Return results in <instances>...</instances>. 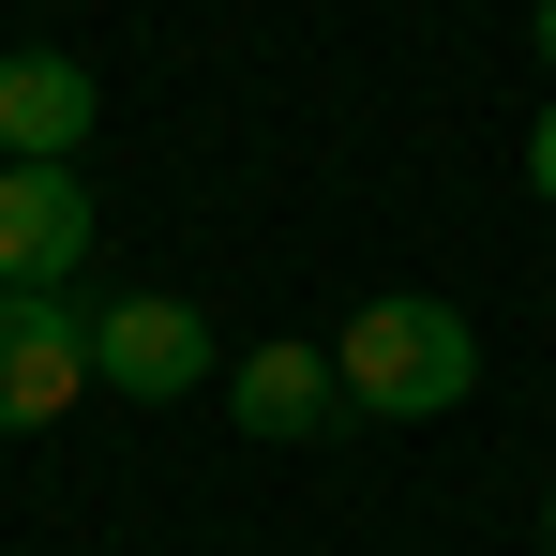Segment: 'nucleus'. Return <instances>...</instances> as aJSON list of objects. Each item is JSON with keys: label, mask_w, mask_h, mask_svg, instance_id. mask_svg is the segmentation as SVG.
Returning a JSON list of instances; mask_svg holds the SVG:
<instances>
[{"label": "nucleus", "mask_w": 556, "mask_h": 556, "mask_svg": "<svg viewBox=\"0 0 556 556\" xmlns=\"http://www.w3.org/2000/svg\"><path fill=\"white\" fill-rule=\"evenodd\" d=\"M331 376H346V421H452L466 376H481V331L452 301H421V286H376L331 331Z\"/></svg>", "instance_id": "obj_1"}, {"label": "nucleus", "mask_w": 556, "mask_h": 556, "mask_svg": "<svg viewBox=\"0 0 556 556\" xmlns=\"http://www.w3.org/2000/svg\"><path fill=\"white\" fill-rule=\"evenodd\" d=\"M195 376H211V316H195L181 286L105 301V316H91V391H121V406H181Z\"/></svg>", "instance_id": "obj_2"}, {"label": "nucleus", "mask_w": 556, "mask_h": 556, "mask_svg": "<svg viewBox=\"0 0 556 556\" xmlns=\"http://www.w3.org/2000/svg\"><path fill=\"white\" fill-rule=\"evenodd\" d=\"M91 391V316L46 286H0V437H46Z\"/></svg>", "instance_id": "obj_3"}, {"label": "nucleus", "mask_w": 556, "mask_h": 556, "mask_svg": "<svg viewBox=\"0 0 556 556\" xmlns=\"http://www.w3.org/2000/svg\"><path fill=\"white\" fill-rule=\"evenodd\" d=\"M91 61H61V46H0V166H76L91 151Z\"/></svg>", "instance_id": "obj_4"}, {"label": "nucleus", "mask_w": 556, "mask_h": 556, "mask_svg": "<svg viewBox=\"0 0 556 556\" xmlns=\"http://www.w3.org/2000/svg\"><path fill=\"white\" fill-rule=\"evenodd\" d=\"M91 271V181L76 166H0V286H61Z\"/></svg>", "instance_id": "obj_5"}, {"label": "nucleus", "mask_w": 556, "mask_h": 556, "mask_svg": "<svg viewBox=\"0 0 556 556\" xmlns=\"http://www.w3.org/2000/svg\"><path fill=\"white\" fill-rule=\"evenodd\" d=\"M226 406H241V437H331L346 421V376H331V346H256L226 376Z\"/></svg>", "instance_id": "obj_6"}, {"label": "nucleus", "mask_w": 556, "mask_h": 556, "mask_svg": "<svg viewBox=\"0 0 556 556\" xmlns=\"http://www.w3.org/2000/svg\"><path fill=\"white\" fill-rule=\"evenodd\" d=\"M527 181H542V211H556V121H542V136H527Z\"/></svg>", "instance_id": "obj_7"}, {"label": "nucleus", "mask_w": 556, "mask_h": 556, "mask_svg": "<svg viewBox=\"0 0 556 556\" xmlns=\"http://www.w3.org/2000/svg\"><path fill=\"white\" fill-rule=\"evenodd\" d=\"M527 46H542V61H556V0H542V15H527Z\"/></svg>", "instance_id": "obj_8"}, {"label": "nucleus", "mask_w": 556, "mask_h": 556, "mask_svg": "<svg viewBox=\"0 0 556 556\" xmlns=\"http://www.w3.org/2000/svg\"><path fill=\"white\" fill-rule=\"evenodd\" d=\"M542 556H556V542H542Z\"/></svg>", "instance_id": "obj_9"}]
</instances>
